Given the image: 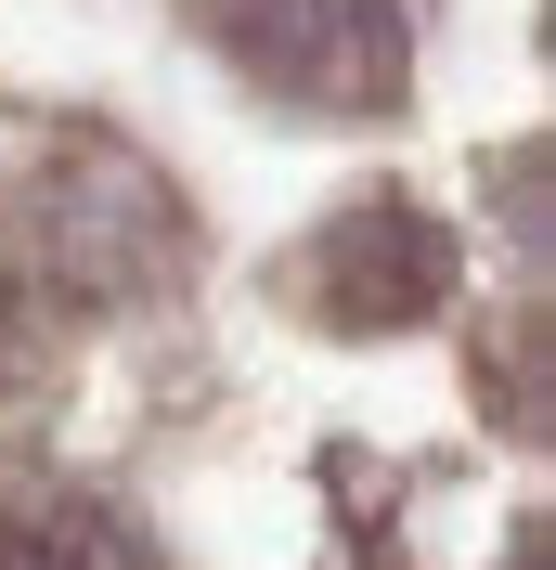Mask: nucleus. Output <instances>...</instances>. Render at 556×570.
<instances>
[{
	"label": "nucleus",
	"mask_w": 556,
	"mask_h": 570,
	"mask_svg": "<svg viewBox=\"0 0 556 570\" xmlns=\"http://www.w3.org/2000/svg\"><path fill=\"white\" fill-rule=\"evenodd\" d=\"M13 234H27V259H39L52 285H78V298H142V285H169L181 247H195L181 195L142 169L130 142H91V130L27 181Z\"/></svg>",
	"instance_id": "nucleus-1"
},
{
	"label": "nucleus",
	"mask_w": 556,
	"mask_h": 570,
	"mask_svg": "<svg viewBox=\"0 0 556 570\" xmlns=\"http://www.w3.org/2000/svg\"><path fill=\"white\" fill-rule=\"evenodd\" d=\"M208 27L259 91H298L337 117H376L415 66V0H208Z\"/></svg>",
	"instance_id": "nucleus-2"
},
{
	"label": "nucleus",
	"mask_w": 556,
	"mask_h": 570,
	"mask_svg": "<svg viewBox=\"0 0 556 570\" xmlns=\"http://www.w3.org/2000/svg\"><path fill=\"white\" fill-rule=\"evenodd\" d=\"M0 570H156V558H142V532L117 505L27 493V505H0Z\"/></svg>",
	"instance_id": "nucleus-4"
},
{
	"label": "nucleus",
	"mask_w": 556,
	"mask_h": 570,
	"mask_svg": "<svg viewBox=\"0 0 556 570\" xmlns=\"http://www.w3.org/2000/svg\"><path fill=\"white\" fill-rule=\"evenodd\" d=\"M298 298H311L324 337H388V324H427L453 298V234L427 208H401V195H363V208H337L311 234V259H298Z\"/></svg>",
	"instance_id": "nucleus-3"
}]
</instances>
